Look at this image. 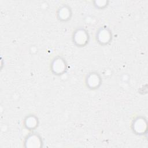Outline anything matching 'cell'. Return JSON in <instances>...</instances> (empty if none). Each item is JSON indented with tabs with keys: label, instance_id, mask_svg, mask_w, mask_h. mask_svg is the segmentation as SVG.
Returning <instances> with one entry per match:
<instances>
[{
	"label": "cell",
	"instance_id": "1",
	"mask_svg": "<svg viewBox=\"0 0 148 148\" xmlns=\"http://www.w3.org/2000/svg\"><path fill=\"white\" fill-rule=\"evenodd\" d=\"M75 40L79 45H84L87 42V35L83 30H79L75 35Z\"/></svg>",
	"mask_w": 148,
	"mask_h": 148
},
{
	"label": "cell",
	"instance_id": "2",
	"mask_svg": "<svg viewBox=\"0 0 148 148\" xmlns=\"http://www.w3.org/2000/svg\"><path fill=\"white\" fill-rule=\"evenodd\" d=\"M65 69L64 62L61 59L56 60L53 64V70L56 73H61Z\"/></svg>",
	"mask_w": 148,
	"mask_h": 148
},
{
	"label": "cell",
	"instance_id": "3",
	"mask_svg": "<svg viewBox=\"0 0 148 148\" xmlns=\"http://www.w3.org/2000/svg\"><path fill=\"white\" fill-rule=\"evenodd\" d=\"M40 139L38 138V137L36 135H32L29 136L28 138H27V141L25 143V144L28 145L27 146H38V145L40 144Z\"/></svg>",
	"mask_w": 148,
	"mask_h": 148
},
{
	"label": "cell",
	"instance_id": "4",
	"mask_svg": "<svg viewBox=\"0 0 148 148\" xmlns=\"http://www.w3.org/2000/svg\"><path fill=\"white\" fill-rule=\"evenodd\" d=\"M110 38V34L106 29H103L99 33L98 39L101 42H108Z\"/></svg>",
	"mask_w": 148,
	"mask_h": 148
},
{
	"label": "cell",
	"instance_id": "5",
	"mask_svg": "<svg viewBox=\"0 0 148 148\" xmlns=\"http://www.w3.org/2000/svg\"><path fill=\"white\" fill-rule=\"evenodd\" d=\"M88 79V84H90L91 87H95L99 84V79L97 75H92Z\"/></svg>",
	"mask_w": 148,
	"mask_h": 148
}]
</instances>
